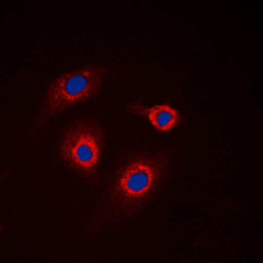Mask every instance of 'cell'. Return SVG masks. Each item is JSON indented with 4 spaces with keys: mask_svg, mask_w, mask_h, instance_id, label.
Listing matches in <instances>:
<instances>
[{
    "mask_svg": "<svg viewBox=\"0 0 263 263\" xmlns=\"http://www.w3.org/2000/svg\"><path fill=\"white\" fill-rule=\"evenodd\" d=\"M171 156L159 152L156 156L140 157L129 162L115 179L99 215L100 222L115 221L135 215L156 191L167 173ZM99 222L98 225H100Z\"/></svg>",
    "mask_w": 263,
    "mask_h": 263,
    "instance_id": "cell-1",
    "label": "cell"
},
{
    "mask_svg": "<svg viewBox=\"0 0 263 263\" xmlns=\"http://www.w3.org/2000/svg\"><path fill=\"white\" fill-rule=\"evenodd\" d=\"M109 70L104 66H88L84 69L65 72L49 86L42 105L33 124V135H37L55 115L66 108L87 102L102 90Z\"/></svg>",
    "mask_w": 263,
    "mask_h": 263,
    "instance_id": "cell-2",
    "label": "cell"
},
{
    "mask_svg": "<svg viewBox=\"0 0 263 263\" xmlns=\"http://www.w3.org/2000/svg\"><path fill=\"white\" fill-rule=\"evenodd\" d=\"M103 140V130L95 124H77L65 133L61 157L83 177L93 179L102 156Z\"/></svg>",
    "mask_w": 263,
    "mask_h": 263,
    "instance_id": "cell-3",
    "label": "cell"
},
{
    "mask_svg": "<svg viewBox=\"0 0 263 263\" xmlns=\"http://www.w3.org/2000/svg\"><path fill=\"white\" fill-rule=\"evenodd\" d=\"M126 109L130 114L146 117L149 120V123L159 133H167V132L173 130L174 128H177V126L182 125L184 123V119L182 117V115L168 103L147 107V105L142 104L141 102H135L129 104Z\"/></svg>",
    "mask_w": 263,
    "mask_h": 263,
    "instance_id": "cell-4",
    "label": "cell"
}]
</instances>
